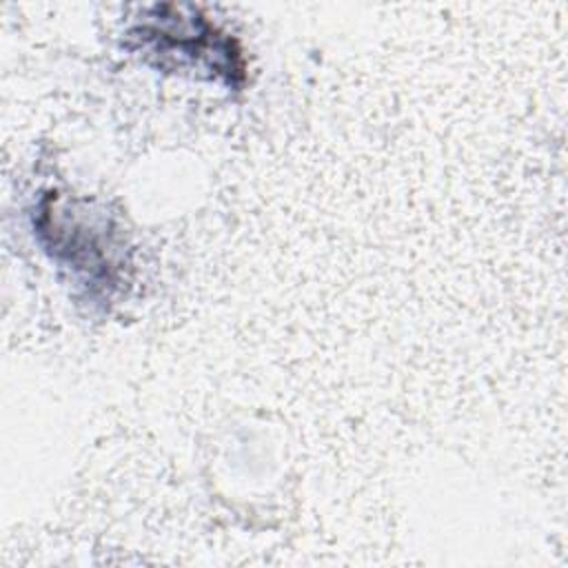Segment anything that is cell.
I'll return each mask as SVG.
<instances>
[{"mask_svg": "<svg viewBox=\"0 0 568 568\" xmlns=\"http://www.w3.org/2000/svg\"><path fill=\"white\" fill-rule=\"evenodd\" d=\"M184 7L162 4L131 31L138 49L144 55L158 58L160 67L206 71L215 80L235 84L244 75L240 51L233 49L231 38L211 24L204 16L191 9L182 16Z\"/></svg>", "mask_w": 568, "mask_h": 568, "instance_id": "6da1fadb", "label": "cell"}]
</instances>
